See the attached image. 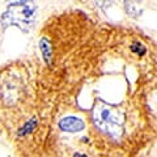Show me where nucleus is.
Returning a JSON list of instances; mask_svg holds the SVG:
<instances>
[{"label": "nucleus", "instance_id": "nucleus-2", "mask_svg": "<svg viewBox=\"0 0 157 157\" xmlns=\"http://www.w3.org/2000/svg\"><path fill=\"white\" fill-rule=\"evenodd\" d=\"M94 123L98 128L107 132L113 136L122 134L123 128V113L114 106H110L105 102H98L93 111Z\"/></svg>", "mask_w": 157, "mask_h": 157}, {"label": "nucleus", "instance_id": "nucleus-4", "mask_svg": "<svg viewBox=\"0 0 157 157\" xmlns=\"http://www.w3.org/2000/svg\"><path fill=\"white\" fill-rule=\"evenodd\" d=\"M36 126H37V118H33V119L29 121L28 123L18 131V135L22 136V135H25V134H29V132H32L34 128H36Z\"/></svg>", "mask_w": 157, "mask_h": 157}, {"label": "nucleus", "instance_id": "nucleus-1", "mask_svg": "<svg viewBox=\"0 0 157 157\" xmlns=\"http://www.w3.org/2000/svg\"><path fill=\"white\" fill-rule=\"evenodd\" d=\"M37 7L30 3H13L9 4L7 11L2 16V25L6 29L8 26H17L20 30L29 32L34 24Z\"/></svg>", "mask_w": 157, "mask_h": 157}, {"label": "nucleus", "instance_id": "nucleus-5", "mask_svg": "<svg viewBox=\"0 0 157 157\" xmlns=\"http://www.w3.org/2000/svg\"><path fill=\"white\" fill-rule=\"evenodd\" d=\"M131 50L134 51V52H136L137 55H140V56H141V55H144V54H145V47H144L143 45H141V43H137V42H135L134 45L131 46Z\"/></svg>", "mask_w": 157, "mask_h": 157}, {"label": "nucleus", "instance_id": "nucleus-3", "mask_svg": "<svg viewBox=\"0 0 157 157\" xmlns=\"http://www.w3.org/2000/svg\"><path fill=\"white\" fill-rule=\"evenodd\" d=\"M59 127L66 132H78L85 127L84 121L76 117H66L59 122Z\"/></svg>", "mask_w": 157, "mask_h": 157}]
</instances>
